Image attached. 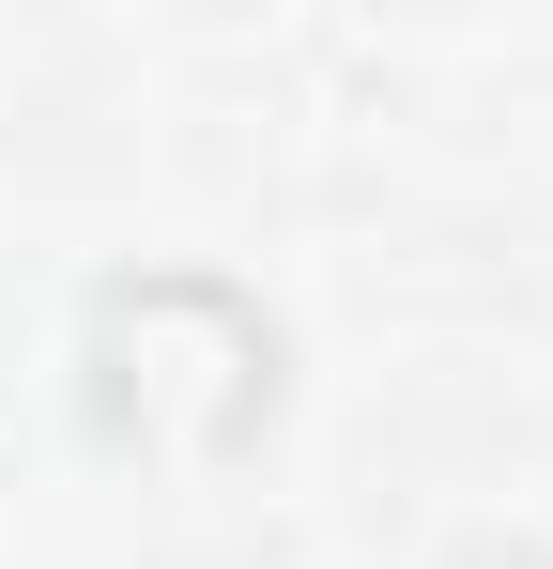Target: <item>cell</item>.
<instances>
[{"label":"cell","instance_id":"1","mask_svg":"<svg viewBox=\"0 0 553 569\" xmlns=\"http://www.w3.org/2000/svg\"><path fill=\"white\" fill-rule=\"evenodd\" d=\"M78 416L154 477H231L276 416V308L215 262H123L78 308Z\"/></svg>","mask_w":553,"mask_h":569}]
</instances>
